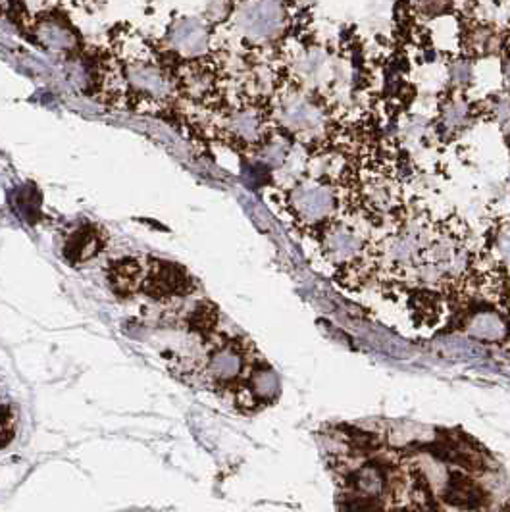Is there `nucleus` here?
<instances>
[{
  "mask_svg": "<svg viewBox=\"0 0 510 512\" xmlns=\"http://www.w3.org/2000/svg\"><path fill=\"white\" fill-rule=\"evenodd\" d=\"M156 47L170 66L193 62L216 54L214 47V26L193 14L172 16L166 33L156 43Z\"/></svg>",
  "mask_w": 510,
  "mask_h": 512,
  "instance_id": "20e7f679",
  "label": "nucleus"
},
{
  "mask_svg": "<svg viewBox=\"0 0 510 512\" xmlns=\"http://www.w3.org/2000/svg\"><path fill=\"white\" fill-rule=\"evenodd\" d=\"M491 256L499 266L510 270V220L493 230Z\"/></svg>",
  "mask_w": 510,
  "mask_h": 512,
  "instance_id": "412c9836",
  "label": "nucleus"
},
{
  "mask_svg": "<svg viewBox=\"0 0 510 512\" xmlns=\"http://www.w3.org/2000/svg\"><path fill=\"white\" fill-rule=\"evenodd\" d=\"M22 10L16 14V22L26 27L27 35L43 49L60 54H74L81 47V39L74 26L54 8V4H43V10L31 12L29 4H18Z\"/></svg>",
  "mask_w": 510,
  "mask_h": 512,
  "instance_id": "0eeeda50",
  "label": "nucleus"
},
{
  "mask_svg": "<svg viewBox=\"0 0 510 512\" xmlns=\"http://www.w3.org/2000/svg\"><path fill=\"white\" fill-rule=\"evenodd\" d=\"M503 131H505V135H507V139L510 141V122L507 126H503Z\"/></svg>",
  "mask_w": 510,
  "mask_h": 512,
  "instance_id": "cd10ccee",
  "label": "nucleus"
},
{
  "mask_svg": "<svg viewBox=\"0 0 510 512\" xmlns=\"http://www.w3.org/2000/svg\"><path fill=\"white\" fill-rule=\"evenodd\" d=\"M106 247V235L101 228L95 226H83L70 235V239L64 243L62 255L70 264H85L93 258L101 255Z\"/></svg>",
  "mask_w": 510,
  "mask_h": 512,
  "instance_id": "4468645a",
  "label": "nucleus"
},
{
  "mask_svg": "<svg viewBox=\"0 0 510 512\" xmlns=\"http://www.w3.org/2000/svg\"><path fill=\"white\" fill-rule=\"evenodd\" d=\"M434 231L422 224H408L385 237L380 256L391 268H416L426 253Z\"/></svg>",
  "mask_w": 510,
  "mask_h": 512,
  "instance_id": "9d476101",
  "label": "nucleus"
},
{
  "mask_svg": "<svg viewBox=\"0 0 510 512\" xmlns=\"http://www.w3.org/2000/svg\"><path fill=\"white\" fill-rule=\"evenodd\" d=\"M199 378L212 389H233L245 382L251 372L247 343L243 339H214L197 366Z\"/></svg>",
  "mask_w": 510,
  "mask_h": 512,
  "instance_id": "39448f33",
  "label": "nucleus"
},
{
  "mask_svg": "<svg viewBox=\"0 0 510 512\" xmlns=\"http://www.w3.org/2000/svg\"><path fill=\"white\" fill-rule=\"evenodd\" d=\"M449 76H451V83L459 89H464L470 81H472V64L466 58H459L451 64L449 68Z\"/></svg>",
  "mask_w": 510,
  "mask_h": 512,
  "instance_id": "393cba45",
  "label": "nucleus"
},
{
  "mask_svg": "<svg viewBox=\"0 0 510 512\" xmlns=\"http://www.w3.org/2000/svg\"><path fill=\"white\" fill-rule=\"evenodd\" d=\"M497 33L491 26L485 24H474L466 33V45L468 51L474 54H487L497 47Z\"/></svg>",
  "mask_w": 510,
  "mask_h": 512,
  "instance_id": "aec40b11",
  "label": "nucleus"
},
{
  "mask_svg": "<svg viewBox=\"0 0 510 512\" xmlns=\"http://www.w3.org/2000/svg\"><path fill=\"white\" fill-rule=\"evenodd\" d=\"M195 287L197 283L183 266L170 260L151 258L147 262V274L141 285V291L153 301L172 303L193 295Z\"/></svg>",
  "mask_w": 510,
  "mask_h": 512,
  "instance_id": "1a4fd4ad",
  "label": "nucleus"
},
{
  "mask_svg": "<svg viewBox=\"0 0 510 512\" xmlns=\"http://www.w3.org/2000/svg\"><path fill=\"white\" fill-rule=\"evenodd\" d=\"M362 237L353 228L343 224L330 226L324 233V251L328 260L337 266H347L357 262L362 253Z\"/></svg>",
  "mask_w": 510,
  "mask_h": 512,
  "instance_id": "ddd939ff",
  "label": "nucleus"
},
{
  "mask_svg": "<svg viewBox=\"0 0 510 512\" xmlns=\"http://www.w3.org/2000/svg\"><path fill=\"white\" fill-rule=\"evenodd\" d=\"M487 112L493 120H497L501 126H507L510 122V93L493 97L487 106Z\"/></svg>",
  "mask_w": 510,
  "mask_h": 512,
  "instance_id": "5701e85b",
  "label": "nucleus"
},
{
  "mask_svg": "<svg viewBox=\"0 0 510 512\" xmlns=\"http://www.w3.org/2000/svg\"><path fill=\"white\" fill-rule=\"evenodd\" d=\"M203 114L204 131L241 153H256L274 137L270 106L253 93H231L230 87Z\"/></svg>",
  "mask_w": 510,
  "mask_h": 512,
  "instance_id": "f03ea898",
  "label": "nucleus"
},
{
  "mask_svg": "<svg viewBox=\"0 0 510 512\" xmlns=\"http://www.w3.org/2000/svg\"><path fill=\"white\" fill-rule=\"evenodd\" d=\"M147 274V264H143L139 258H118L108 264L106 268V280L114 295L120 299H129L137 291H141V285Z\"/></svg>",
  "mask_w": 510,
  "mask_h": 512,
  "instance_id": "f8f14e48",
  "label": "nucleus"
},
{
  "mask_svg": "<svg viewBox=\"0 0 510 512\" xmlns=\"http://www.w3.org/2000/svg\"><path fill=\"white\" fill-rule=\"evenodd\" d=\"M503 72H505V81H507V87L510 89V54L505 60V66H503Z\"/></svg>",
  "mask_w": 510,
  "mask_h": 512,
  "instance_id": "bb28decb",
  "label": "nucleus"
},
{
  "mask_svg": "<svg viewBox=\"0 0 510 512\" xmlns=\"http://www.w3.org/2000/svg\"><path fill=\"white\" fill-rule=\"evenodd\" d=\"M509 299H510V282H509Z\"/></svg>",
  "mask_w": 510,
  "mask_h": 512,
  "instance_id": "c85d7f7f",
  "label": "nucleus"
},
{
  "mask_svg": "<svg viewBox=\"0 0 510 512\" xmlns=\"http://www.w3.org/2000/svg\"><path fill=\"white\" fill-rule=\"evenodd\" d=\"M243 391L253 403H262V405L272 403L280 395V378L270 366L256 364L251 368L245 382L239 385V393Z\"/></svg>",
  "mask_w": 510,
  "mask_h": 512,
  "instance_id": "dca6fc26",
  "label": "nucleus"
},
{
  "mask_svg": "<svg viewBox=\"0 0 510 512\" xmlns=\"http://www.w3.org/2000/svg\"><path fill=\"white\" fill-rule=\"evenodd\" d=\"M289 26L287 6L281 2H241L231 6L224 24L214 27V35H226L231 43L247 51L266 49L278 43Z\"/></svg>",
  "mask_w": 510,
  "mask_h": 512,
  "instance_id": "7ed1b4c3",
  "label": "nucleus"
},
{
  "mask_svg": "<svg viewBox=\"0 0 510 512\" xmlns=\"http://www.w3.org/2000/svg\"><path fill=\"white\" fill-rule=\"evenodd\" d=\"M464 332L472 339H478L484 343H501L509 333V326L499 312L478 310L466 320Z\"/></svg>",
  "mask_w": 510,
  "mask_h": 512,
  "instance_id": "f3484780",
  "label": "nucleus"
},
{
  "mask_svg": "<svg viewBox=\"0 0 510 512\" xmlns=\"http://www.w3.org/2000/svg\"><path fill=\"white\" fill-rule=\"evenodd\" d=\"M345 484L351 487V491H353L351 495L382 501L383 495L389 489V476H387L382 464L364 462L347 476Z\"/></svg>",
  "mask_w": 510,
  "mask_h": 512,
  "instance_id": "2eb2a0df",
  "label": "nucleus"
},
{
  "mask_svg": "<svg viewBox=\"0 0 510 512\" xmlns=\"http://www.w3.org/2000/svg\"><path fill=\"white\" fill-rule=\"evenodd\" d=\"M216 320H218V310L208 301L195 303L185 314V326L197 333L212 332V328L216 326Z\"/></svg>",
  "mask_w": 510,
  "mask_h": 512,
  "instance_id": "a211bd4d",
  "label": "nucleus"
},
{
  "mask_svg": "<svg viewBox=\"0 0 510 512\" xmlns=\"http://www.w3.org/2000/svg\"><path fill=\"white\" fill-rule=\"evenodd\" d=\"M441 497L449 507L464 512H482L489 503V497L482 486L457 470L449 474V482Z\"/></svg>",
  "mask_w": 510,
  "mask_h": 512,
  "instance_id": "9b49d317",
  "label": "nucleus"
},
{
  "mask_svg": "<svg viewBox=\"0 0 510 512\" xmlns=\"http://www.w3.org/2000/svg\"><path fill=\"white\" fill-rule=\"evenodd\" d=\"M14 437V414L10 407H0V449Z\"/></svg>",
  "mask_w": 510,
  "mask_h": 512,
  "instance_id": "a878e982",
  "label": "nucleus"
},
{
  "mask_svg": "<svg viewBox=\"0 0 510 512\" xmlns=\"http://www.w3.org/2000/svg\"><path fill=\"white\" fill-rule=\"evenodd\" d=\"M439 118L441 126L447 131H459L470 120V108L460 97H449L445 103H441Z\"/></svg>",
  "mask_w": 510,
  "mask_h": 512,
  "instance_id": "6ab92c4d",
  "label": "nucleus"
},
{
  "mask_svg": "<svg viewBox=\"0 0 510 512\" xmlns=\"http://www.w3.org/2000/svg\"><path fill=\"white\" fill-rule=\"evenodd\" d=\"M270 106L272 124L293 137H318L326 126L322 106L297 85H281Z\"/></svg>",
  "mask_w": 510,
  "mask_h": 512,
  "instance_id": "423d86ee",
  "label": "nucleus"
},
{
  "mask_svg": "<svg viewBox=\"0 0 510 512\" xmlns=\"http://www.w3.org/2000/svg\"><path fill=\"white\" fill-rule=\"evenodd\" d=\"M366 199L368 203L374 206L376 210H383L389 208L393 203V189L389 181L374 180L370 181L368 189H366Z\"/></svg>",
  "mask_w": 510,
  "mask_h": 512,
  "instance_id": "4be33fe9",
  "label": "nucleus"
},
{
  "mask_svg": "<svg viewBox=\"0 0 510 512\" xmlns=\"http://www.w3.org/2000/svg\"><path fill=\"white\" fill-rule=\"evenodd\" d=\"M287 206L299 224L320 226L332 218L337 208V195L328 183L301 181L289 189Z\"/></svg>",
  "mask_w": 510,
  "mask_h": 512,
  "instance_id": "6e6552de",
  "label": "nucleus"
},
{
  "mask_svg": "<svg viewBox=\"0 0 510 512\" xmlns=\"http://www.w3.org/2000/svg\"><path fill=\"white\" fill-rule=\"evenodd\" d=\"M97 99L118 110L164 114L181 106L170 64L149 37L131 26L114 27L95 62Z\"/></svg>",
  "mask_w": 510,
  "mask_h": 512,
  "instance_id": "f257e3e1",
  "label": "nucleus"
},
{
  "mask_svg": "<svg viewBox=\"0 0 510 512\" xmlns=\"http://www.w3.org/2000/svg\"><path fill=\"white\" fill-rule=\"evenodd\" d=\"M345 511L347 512H385L380 499H368V497H358V495H349L345 499Z\"/></svg>",
  "mask_w": 510,
  "mask_h": 512,
  "instance_id": "b1692460",
  "label": "nucleus"
}]
</instances>
